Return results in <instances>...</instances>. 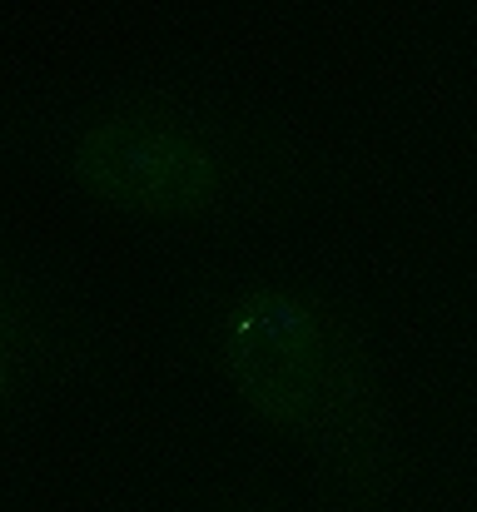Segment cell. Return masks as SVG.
<instances>
[{"mask_svg": "<svg viewBox=\"0 0 477 512\" xmlns=\"http://www.w3.org/2000/svg\"><path fill=\"white\" fill-rule=\"evenodd\" d=\"M90 353V314L75 289L40 259H0V393L5 408H25L55 378L75 373Z\"/></svg>", "mask_w": 477, "mask_h": 512, "instance_id": "cell-3", "label": "cell"}, {"mask_svg": "<svg viewBox=\"0 0 477 512\" xmlns=\"http://www.w3.org/2000/svg\"><path fill=\"white\" fill-rule=\"evenodd\" d=\"M214 512H279L269 498H229V503H219Z\"/></svg>", "mask_w": 477, "mask_h": 512, "instance_id": "cell-4", "label": "cell"}, {"mask_svg": "<svg viewBox=\"0 0 477 512\" xmlns=\"http://www.w3.org/2000/svg\"><path fill=\"white\" fill-rule=\"evenodd\" d=\"M189 324L229 393L309 453L333 508H388V393L358 319L333 294L294 274L244 269L199 289Z\"/></svg>", "mask_w": 477, "mask_h": 512, "instance_id": "cell-2", "label": "cell"}, {"mask_svg": "<svg viewBox=\"0 0 477 512\" xmlns=\"http://www.w3.org/2000/svg\"><path fill=\"white\" fill-rule=\"evenodd\" d=\"M30 150L85 199L159 224H219L309 179L294 130L189 80H115L30 120Z\"/></svg>", "mask_w": 477, "mask_h": 512, "instance_id": "cell-1", "label": "cell"}]
</instances>
